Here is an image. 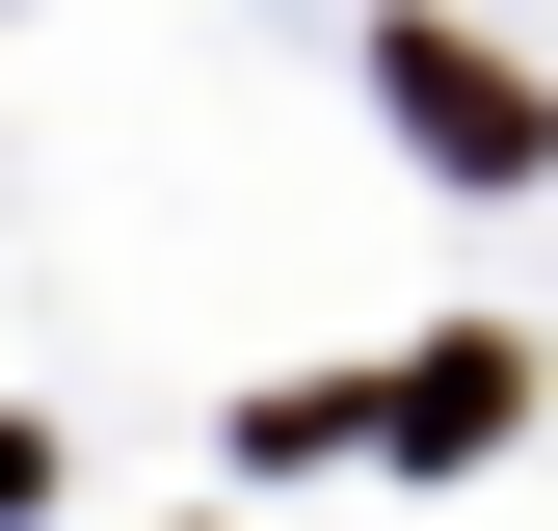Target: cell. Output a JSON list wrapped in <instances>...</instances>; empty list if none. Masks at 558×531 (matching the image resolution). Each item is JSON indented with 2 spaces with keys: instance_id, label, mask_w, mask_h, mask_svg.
I'll use <instances>...</instances> for the list:
<instances>
[{
  "instance_id": "cell-1",
  "label": "cell",
  "mask_w": 558,
  "mask_h": 531,
  "mask_svg": "<svg viewBox=\"0 0 558 531\" xmlns=\"http://www.w3.org/2000/svg\"><path fill=\"white\" fill-rule=\"evenodd\" d=\"M373 107H399V160H452V186H532V160H558V107H532L478 27H373Z\"/></svg>"
},
{
  "instance_id": "cell-2",
  "label": "cell",
  "mask_w": 558,
  "mask_h": 531,
  "mask_svg": "<svg viewBox=\"0 0 558 531\" xmlns=\"http://www.w3.org/2000/svg\"><path fill=\"white\" fill-rule=\"evenodd\" d=\"M373 398H399V452L452 479V452H506V425H532V346H426V372H373Z\"/></svg>"
}]
</instances>
